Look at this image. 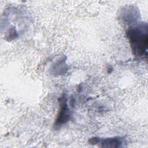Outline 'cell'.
<instances>
[{"label": "cell", "instance_id": "1", "mask_svg": "<svg viewBox=\"0 0 148 148\" xmlns=\"http://www.w3.org/2000/svg\"><path fill=\"white\" fill-rule=\"evenodd\" d=\"M126 36L132 54L138 58H147L148 46V26L147 23L139 22L130 26Z\"/></svg>", "mask_w": 148, "mask_h": 148}, {"label": "cell", "instance_id": "2", "mask_svg": "<svg viewBox=\"0 0 148 148\" xmlns=\"http://www.w3.org/2000/svg\"><path fill=\"white\" fill-rule=\"evenodd\" d=\"M71 118L70 110L68 105L67 98L65 95L60 97L59 101V110L55 120L54 126L56 128L60 127L66 124Z\"/></svg>", "mask_w": 148, "mask_h": 148}, {"label": "cell", "instance_id": "3", "mask_svg": "<svg viewBox=\"0 0 148 148\" xmlns=\"http://www.w3.org/2000/svg\"><path fill=\"white\" fill-rule=\"evenodd\" d=\"M88 142L91 144H99L102 147H123L124 143V139L120 136L106 138L93 137L89 140Z\"/></svg>", "mask_w": 148, "mask_h": 148}]
</instances>
